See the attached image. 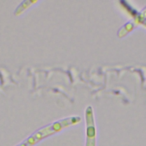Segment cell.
<instances>
[{"label": "cell", "instance_id": "obj_1", "mask_svg": "<svg viewBox=\"0 0 146 146\" xmlns=\"http://www.w3.org/2000/svg\"><path fill=\"white\" fill-rule=\"evenodd\" d=\"M80 121V117L77 116H69L55 121L37 129L15 146H34L43 139L51 136L66 128L75 125Z\"/></svg>", "mask_w": 146, "mask_h": 146}, {"label": "cell", "instance_id": "obj_2", "mask_svg": "<svg viewBox=\"0 0 146 146\" xmlns=\"http://www.w3.org/2000/svg\"><path fill=\"white\" fill-rule=\"evenodd\" d=\"M86 123V146H96V132L92 108L91 106L87 107L85 112Z\"/></svg>", "mask_w": 146, "mask_h": 146}]
</instances>
